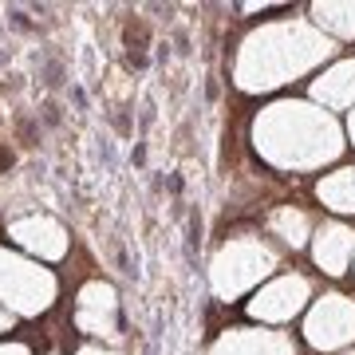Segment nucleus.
<instances>
[{
  "instance_id": "obj_7",
  "label": "nucleus",
  "mask_w": 355,
  "mask_h": 355,
  "mask_svg": "<svg viewBox=\"0 0 355 355\" xmlns=\"http://www.w3.org/2000/svg\"><path fill=\"white\" fill-rule=\"evenodd\" d=\"M8 237H12L16 245H24L28 253H40L44 261H60V257L67 253V233L60 221H51V217H20V221H12L8 225Z\"/></svg>"
},
{
  "instance_id": "obj_2",
  "label": "nucleus",
  "mask_w": 355,
  "mask_h": 355,
  "mask_svg": "<svg viewBox=\"0 0 355 355\" xmlns=\"http://www.w3.org/2000/svg\"><path fill=\"white\" fill-rule=\"evenodd\" d=\"M253 142L261 158H268L280 170H316L340 158L343 150L336 119L308 103H272L268 111H261Z\"/></svg>"
},
{
  "instance_id": "obj_17",
  "label": "nucleus",
  "mask_w": 355,
  "mask_h": 355,
  "mask_svg": "<svg viewBox=\"0 0 355 355\" xmlns=\"http://www.w3.org/2000/svg\"><path fill=\"white\" fill-rule=\"evenodd\" d=\"M79 355H119V352H107V347H83Z\"/></svg>"
},
{
  "instance_id": "obj_3",
  "label": "nucleus",
  "mask_w": 355,
  "mask_h": 355,
  "mask_svg": "<svg viewBox=\"0 0 355 355\" xmlns=\"http://www.w3.org/2000/svg\"><path fill=\"white\" fill-rule=\"evenodd\" d=\"M272 268H277V253L265 241H257V237H229L217 249V257L209 261V288L221 300H233V296L253 288L257 280H265Z\"/></svg>"
},
{
  "instance_id": "obj_11",
  "label": "nucleus",
  "mask_w": 355,
  "mask_h": 355,
  "mask_svg": "<svg viewBox=\"0 0 355 355\" xmlns=\"http://www.w3.org/2000/svg\"><path fill=\"white\" fill-rule=\"evenodd\" d=\"M316 198L336 214H355V170H336L316 186Z\"/></svg>"
},
{
  "instance_id": "obj_4",
  "label": "nucleus",
  "mask_w": 355,
  "mask_h": 355,
  "mask_svg": "<svg viewBox=\"0 0 355 355\" xmlns=\"http://www.w3.org/2000/svg\"><path fill=\"white\" fill-rule=\"evenodd\" d=\"M0 300L20 316H40L55 300V277L48 268L0 249Z\"/></svg>"
},
{
  "instance_id": "obj_8",
  "label": "nucleus",
  "mask_w": 355,
  "mask_h": 355,
  "mask_svg": "<svg viewBox=\"0 0 355 355\" xmlns=\"http://www.w3.org/2000/svg\"><path fill=\"white\" fill-rule=\"evenodd\" d=\"M209 355H296V343L284 331L265 328H229L209 347Z\"/></svg>"
},
{
  "instance_id": "obj_15",
  "label": "nucleus",
  "mask_w": 355,
  "mask_h": 355,
  "mask_svg": "<svg viewBox=\"0 0 355 355\" xmlns=\"http://www.w3.org/2000/svg\"><path fill=\"white\" fill-rule=\"evenodd\" d=\"M76 324H79V331H87V336H107V340L114 336V316L111 312H83V308H79Z\"/></svg>"
},
{
  "instance_id": "obj_13",
  "label": "nucleus",
  "mask_w": 355,
  "mask_h": 355,
  "mask_svg": "<svg viewBox=\"0 0 355 355\" xmlns=\"http://www.w3.org/2000/svg\"><path fill=\"white\" fill-rule=\"evenodd\" d=\"M320 28H328L331 36H355V4H316L312 8Z\"/></svg>"
},
{
  "instance_id": "obj_10",
  "label": "nucleus",
  "mask_w": 355,
  "mask_h": 355,
  "mask_svg": "<svg viewBox=\"0 0 355 355\" xmlns=\"http://www.w3.org/2000/svg\"><path fill=\"white\" fill-rule=\"evenodd\" d=\"M312 95H316L324 107H331V111L355 107V60H343V64H336L331 71H324V76L312 83Z\"/></svg>"
},
{
  "instance_id": "obj_5",
  "label": "nucleus",
  "mask_w": 355,
  "mask_h": 355,
  "mask_svg": "<svg viewBox=\"0 0 355 355\" xmlns=\"http://www.w3.org/2000/svg\"><path fill=\"white\" fill-rule=\"evenodd\" d=\"M304 336L312 347L320 352H336V347H347L355 340V304L340 292H328L324 300H316V308L308 312Z\"/></svg>"
},
{
  "instance_id": "obj_16",
  "label": "nucleus",
  "mask_w": 355,
  "mask_h": 355,
  "mask_svg": "<svg viewBox=\"0 0 355 355\" xmlns=\"http://www.w3.org/2000/svg\"><path fill=\"white\" fill-rule=\"evenodd\" d=\"M0 355H28L24 343H0Z\"/></svg>"
},
{
  "instance_id": "obj_19",
  "label": "nucleus",
  "mask_w": 355,
  "mask_h": 355,
  "mask_svg": "<svg viewBox=\"0 0 355 355\" xmlns=\"http://www.w3.org/2000/svg\"><path fill=\"white\" fill-rule=\"evenodd\" d=\"M8 328V312H0V331Z\"/></svg>"
},
{
  "instance_id": "obj_12",
  "label": "nucleus",
  "mask_w": 355,
  "mask_h": 355,
  "mask_svg": "<svg viewBox=\"0 0 355 355\" xmlns=\"http://www.w3.org/2000/svg\"><path fill=\"white\" fill-rule=\"evenodd\" d=\"M268 225H272V233H277L284 245H292V249H300V245L308 241V233H312V221H308V214L292 209V205H280L277 214L268 217Z\"/></svg>"
},
{
  "instance_id": "obj_9",
  "label": "nucleus",
  "mask_w": 355,
  "mask_h": 355,
  "mask_svg": "<svg viewBox=\"0 0 355 355\" xmlns=\"http://www.w3.org/2000/svg\"><path fill=\"white\" fill-rule=\"evenodd\" d=\"M352 253H355V233L347 225H324L316 233V241H312V257H316V265L324 268L328 277L347 272Z\"/></svg>"
},
{
  "instance_id": "obj_6",
  "label": "nucleus",
  "mask_w": 355,
  "mask_h": 355,
  "mask_svg": "<svg viewBox=\"0 0 355 355\" xmlns=\"http://www.w3.org/2000/svg\"><path fill=\"white\" fill-rule=\"evenodd\" d=\"M308 296H312L308 277H280V280H272V284H265V288L249 300V312H253L257 320H268V324H284V320H292L304 308Z\"/></svg>"
},
{
  "instance_id": "obj_20",
  "label": "nucleus",
  "mask_w": 355,
  "mask_h": 355,
  "mask_svg": "<svg viewBox=\"0 0 355 355\" xmlns=\"http://www.w3.org/2000/svg\"><path fill=\"white\" fill-rule=\"evenodd\" d=\"M352 355H355V352H352Z\"/></svg>"
},
{
  "instance_id": "obj_14",
  "label": "nucleus",
  "mask_w": 355,
  "mask_h": 355,
  "mask_svg": "<svg viewBox=\"0 0 355 355\" xmlns=\"http://www.w3.org/2000/svg\"><path fill=\"white\" fill-rule=\"evenodd\" d=\"M114 300H119L114 288L103 284V280H91L87 288L79 292V308H83V312H111L114 316Z\"/></svg>"
},
{
  "instance_id": "obj_1",
  "label": "nucleus",
  "mask_w": 355,
  "mask_h": 355,
  "mask_svg": "<svg viewBox=\"0 0 355 355\" xmlns=\"http://www.w3.org/2000/svg\"><path fill=\"white\" fill-rule=\"evenodd\" d=\"M328 55L331 40L324 32H316L304 20H280V24H265L241 44L233 79L241 91H268L312 71Z\"/></svg>"
},
{
  "instance_id": "obj_18",
  "label": "nucleus",
  "mask_w": 355,
  "mask_h": 355,
  "mask_svg": "<svg viewBox=\"0 0 355 355\" xmlns=\"http://www.w3.org/2000/svg\"><path fill=\"white\" fill-rule=\"evenodd\" d=\"M347 135H352V142H355V111H352V119H347Z\"/></svg>"
}]
</instances>
